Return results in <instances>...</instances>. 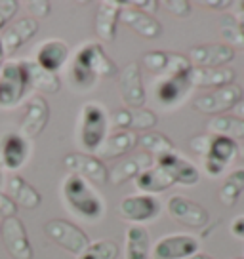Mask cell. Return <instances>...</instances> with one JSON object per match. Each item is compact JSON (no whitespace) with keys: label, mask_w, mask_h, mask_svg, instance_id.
Instances as JSON below:
<instances>
[{"label":"cell","mask_w":244,"mask_h":259,"mask_svg":"<svg viewBox=\"0 0 244 259\" xmlns=\"http://www.w3.org/2000/svg\"><path fill=\"white\" fill-rule=\"evenodd\" d=\"M61 196L71 210L88 221H98L105 213V204L88 181L78 176H67L61 183Z\"/></svg>","instance_id":"1"},{"label":"cell","mask_w":244,"mask_h":259,"mask_svg":"<svg viewBox=\"0 0 244 259\" xmlns=\"http://www.w3.org/2000/svg\"><path fill=\"white\" fill-rule=\"evenodd\" d=\"M107 138V113L98 103H86L80 109V128H78V139L80 145L96 153L99 145Z\"/></svg>","instance_id":"2"},{"label":"cell","mask_w":244,"mask_h":259,"mask_svg":"<svg viewBox=\"0 0 244 259\" xmlns=\"http://www.w3.org/2000/svg\"><path fill=\"white\" fill-rule=\"evenodd\" d=\"M44 233L52 242H56L57 246H61L63 250L76 257L90 246V236L78 225L65 219H50L44 225Z\"/></svg>","instance_id":"3"},{"label":"cell","mask_w":244,"mask_h":259,"mask_svg":"<svg viewBox=\"0 0 244 259\" xmlns=\"http://www.w3.org/2000/svg\"><path fill=\"white\" fill-rule=\"evenodd\" d=\"M29 90L27 76H25L19 61H8L0 69V107L14 109L21 103Z\"/></svg>","instance_id":"4"},{"label":"cell","mask_w":244,"mask_h":259,"mask_svg":"<svg viewBox=\"0 0 244 259\" xmlns=\"http://www.w3.org/2000/svg\"><path fill=\"white\" fill-rule=\"evenodd\" d=\"M240 99H242V88L238 84H229L223 88H216L206 96L196 97L193 101V109L200 114L218 116L225 111L235 109Z\"/></svg>","instance_id":"5"},{"label":"cell","mask_w":244,"mask_h":259,"mask_svg":"<svg viewBox=\"0 0 244 259\" xmlns=\"http://www.w3.org/2000/svg\"><path fill=\"white\" fill-rule=\"evenodd\" d=\"M65 168L73 176H78L88 183L94 185H105L109 183V170L103 164V160H99L94 154H84V153H69L63 158Z\"/></svg>","instance_id":"6"},{"label":"cell","mask_w":244,"mask_h":259,"mask_svg":"<svg viewBox=\"0 0 244 259\" xmlns=\"http://www.w3.org/2000/svg\"><path fill=\"white\" fill-rule=\"evenodd\" d=\"M0 236L4 248L14 259H33V246L27 235L23 221L17 218L2 219L0 223Z\"/></svg>","instance_id":"7"},{"label":"cell","mask_w":244,"mask_h":259,"mask_svg":"<svg viewBox=\"0 0 244 259\" xmlns=\"http://www.w3.org/2000/svg\"><path fill=\"white\" fill-rule=\"evenodd\" d=\"M73 61L86 67L90 73H94L98 78H111V76L118 73L114 61L107 56L103 46L98 44V42H88V44L80 46L76 50Z\"/></svg>","instance_id":"8"},{"label":"cell","mask_w":244,"mask_h":259,"mask_svg":"<svg viewBox=\"0 0 244 259\" xmlns=\"http://www.w3.org/2000/svg\"><path fill=\"white\" fill-rule=\"evenodd\" d=\"M141 61L147 71L155 74H164V76H179L193 67L187 56L176 54V52H162V50L145 52Z\"/></svg>","instance_id":"9"},{"label":"cell","mask_w":244,"mask_h":259,"mask_svg":"<svg viewBox=\"0 0 244 259\" xmlns=\"http://www.w3.org/2000/svg\"><path fill=\"white\" fill-rule=\"evenodd\" d=\"M189 61L195 67L202 69H220L223 65L231 63L235 59V48H231L225 42H210V44H198L189 50Z\"/></svg>","instance_id":"10"},{"label":"cell","mask_w":244,"mask_h":259,"mask_svg":"<svg viewBox=\"0 0 244 259\" xmlns=\"http://www.w3.org/2000/svg\"><path fill=\"white\" fill-rule=\"evenodd\" d=\"M118 213L122 219L130 223H143V221L155 219L160 213V202L153 194H134V196L122 198Z\"/></svg>","instance_id":"11"},{"label":"cell","mask_w":244,"mask_h":259,"mask_svg":"<svg viewBox=\"0 0 244 259\" xmlns=\"http://www.w3.org/2000/svg\"><path fill=\"white\" fill-rule=\"evenodd\" d=\"M118 88H120V97L126 103V107L132 109H141L147 101V94L141 80V71L139 63L132 61L128 63L118 74Z\"/></svg>","instance_id":"12"},{"label":"cell","mask_w":244,"mask_h":259,"mask_svg":"<svg viewBox=\"0 0 244 259\" xmlns=\"http://www.w3.org/2000/svg\"><path fill=\"white\" fill-rule=\"evenodd\" d=\"M166 211L170 213L172 219H176L178 223L185 227H204L208 223V211L204 210L200 204L189 200L181 194H174L166 202Z\"/></svg>","instance_id":"13"},{"label":"cell","mask_w":244,"mask_h":259,"mask_svg":"<svg viewBox=\"0 0 244 259\" xmlns=\"http://www.w3.org/2000/svg\"><path fill=\"white\" fill-rule=\"evenodd\" d=\"M48 120H50L48 101L42 96L31 97L27 107H25V114H23V120H21V126H19V134L27 141L29 139H36L44 132V128L48 126Z\"/></svg>","instance_id":"14"},{"label":"cell","mask_w":244,"mask_h":259,"mask_svg":"<svg viewBox=\"0 0 244 259\" xmlns=\"http://www.w3.org/2000/svg\"><path fill=\"white\" fill-rule=\"evenodd\" d=\"M198 251V240L191 235H170L153 246V259H187Z\"/></svg>","instance_id":"15"},{"label":"cell","mask_w":244,"mask_h":259,"mask_svg":"<svg viewBox=\"0 0 244 259\" xmlns=\"http://www.w3.org/2000/svg\"><path fill=\"white\" fill-rule=\"evenodd\" d=\"M238 145L236 141L229 138H220V136H214L212 147L208 154L204 156V170L210 178H218L223 174V170L229 166V162L236 156Z\"/></svg>","instance_id":"16"},{"label":"cell","mask_w":244,"mask_h":259,"mask_svg":"<svg viewBox=\"0 0 244 259\" xmlns=\"http://www.w3.org/2000/svg\"><path fill=\"white\" fill-rule=\"evenodd\" d=\"M156 166H160L162 170L168 171L172 178H174V181L179 183V185H185V187L196 185L198 179H200L198 168H196L193 162H189L183 156H179L176 151L158 156L156 158Z\"/></svg>","instance_id":"17"},{"label":"cell","mask_w":244,"mask_h":259,"mask_svg":"<svg viewBox=\"0 0 244 259\" xmlns=\"http://www.w3.org/2000/svg\"><path fill=\"white\" fill-rule=\"evenodd\" d=\"M120 23L126 25L134 32H138L139 36L149 38V40H155L162 34V25L158 19H155L151 14L141 12V10L132 8L126 2H124V8L120 12Z\"/></svg>","instance_id":"18"},{"label":"cell","mask_w":244,"mask_h":259,"mask_svg":"<svg viewBox=\"0 0 244 259\" xmlns=\"http://www.w3.org/2000/svg\"><path fill=\"white\" fill-rule=\"evenodd\" d=\"M38 29H40V25H38V19H34V17H23V19L16 21L14 25H10L8 29L4 31V34L0 36L4 54L14 56L23 44H27L33 38L34 34L38 32Z\"/></svg>","instance_id":"19"},{"label":"cell","mask_w":244,"mask_h":259,"mask_svg":"<svg viewBox=\"0 0 244 259\" xmlns=\"http://www.w3.org/2000/svg\"><path fill=\"white\" fill-rule=\"evenodd\" d=\"M111 120L118 130H124V132L143 130V134L147 130H153L158 124L156 114L153 111H149V109H143V107L141 109H132V107L116 109Z\"/></svg>","instance_id":"20"},{"label":"cell","mask_w":244,"mask_h":259,"mask_svg":"<svg viewBox=\"0 0 244 259\" xmlns=\"http://www.w3.org/2000/svg\"><path fill=\"white\" fill-rule=\"evenodd\" d=\"M124 8V2L118 0H103L96 12L94 31L101 40L111 42L116 36V23L120 21V12Z\"/></svg>","instance_id":"21"},{"label":"cell","mask_w":244,"mask_h":259,"mask_svg":"<svg viewBox=\"0 0 244 259\" xmlns=\"http://www.w3.org/2000/svg\"><path fill=\"white\" fill-rule=\"evenodd\" d=\"M185 80L189 86H196V88H208V86H216V88H223L235 82V71L227 69V67H220V69H202V67H191L189 71L183 73Z\"/></svg>","instance_id":"22"},{"label":"cell","mask_w":244,"mask_h":259,"mask_svg":"<svg viewBox=\"0 0 244 259\" xmlns=\"http://www.w3.org/2000/svg\"><path fill=\"white\" fill-rule=\"evenodd\" d=\"M69 46L59 38H50L44 44H40V48L36 50V63L40 65L44 71L57 74V71L69 61Z\"/></svg>","instance_id":"23"},{"label":"cell","mask_w":244,"mask_h":259,"mask_svg":"<svg viewBox=\"0 0 244 259\" xmlns=\"http://www.w3.org/2000/svg\"><path fill=\"white\" fill-rule=\"evenodd\" d=\"M19 63H21V69H23L25 76H27L29 88L36 90L40 94H57L59 92L61 80H59L57 74L44 71L34 59H21Z\"/></svg>","instance_id":"24"},{"label":"cell","mask_w":244,"mask_h":259,"mask_svg":"<svg viewBox=\"0 0 244 259\" xmlns=\"http://www.w3.org/2000/svg\"><path fill=\"white\" fill-rule=\"evenodd\" d=\"M153 164V156L147 153H136L130 158L118 162L113 170L109 171V183L114 187L122 185L130 179H136L143 170H147Z\"/></svg>","instance_id":"25"},{"label":"cell","mask_w":244,"mask_h":259,"mask_svg":"<svg viewBox=\"0 0 244 259\" xmlns=\"http://www.w3.org/2000/svg\"><path fill=\"white\" fill-rule=\"evenodd\" d=\"M138 147V134L136 132H116L113 136L105 138V141L99 145L98 153L99 160H114V158H120L124 154H128Z\"/></svg>","instance_id":"26"},{"label":"cell","mask_w":244,"mask_h":259,"mask_svg":"<svg viewBox=\"0 0 244 259\" xmlns=\"http://www.w3.org/2000/svg\"><path fill=\"white\" fill-rule=\"evenodd\" d=\"M4 194H6L16 206H21V208H27V210H34V208H38L42 202L40 193H38L29 181H25V179L19 178V176L8 178L6 193Z\"/></svg>","instance_id":"27"},{"label":"cell","mask_w":244,"mask_h":259,"mask_svg":"<svg viewBox=\"0 0 244 259\" xmlns=\"http://www.w3.org/2000/svg\"><path fill=\"white\" fill-rule=\"evenodd\" d=\"M29 158V141L21 134H8L2 139V164L10 171H17Z\"/></svg>","instance_id":"28"},{"label":"cell","mask_w":244,"mask_h":259,"mask_svg":"<svg viewBox=\"0 0 244 259\" xmlns=\"http://www.w3.org/2000/svg\"><path fill=\"white\" fill-rule=\"evenodd\" d=\"M189 90H191L189 82L185 80L183 74H179V76H166L160 82H156L155 94L158 103L172 107V105H178L179 101L187 96Z\"/></svg>","instance_id":"29"},{"label":"cell","mask_w":244,"mask_h":259,"mask_svg":"<svg viewBox=\"0 0 244 259\" xmlns=\"http://www.w3.org/2000/svg\"><path fill=\"white\" fill-rule=\"evenodd\" d=\"M136 189L141 193L147 194H155L162 193L166 189H170L172 185H176V181L166 170H162L160 166H153V168H147L139 174L138 178L134 179Z\"/></svg>","instance_id":"30"},{"label":"cell","mask_w":244,"mask_h":259,"mask_svg":"<svg viewBox=\"0 0 244 259\" xmlns=\"http://www.w3.org/2000/svg\"><path fill=\"white\" fill-rule=\"evenodd\" d=\"M151 248L149 231L141 225H130L126 229V259H147Z\"/></svg>","instance_id":"31"},{"label":"cell","mask_w":244,"mask_h":259,"mask_svg":"<svg viewBox=\"0 0 244 259\" xmlns=\"http://www.w3.org/2000/svg\"><path fill=\"white\" fill-rule=\"evenodd\" d=\"M206 130L212 136H220V138H229L236 141V139H244V120L236 118V116H212L206 122Z\"/></svg>","instance_id":"32"},{"label":"cell","mask_w":244,"mask_h":259,"mask_svg":"<svg viewBox=\"0 0 244 259\" xmlns=\"http://www.w3.org/2000/svg\"><path fill=\"white\" fill-rule=\"evenodd\" d=\"M244 191V168H236L229 174L225 181H223V185L220 189V194H218V198H220V202L223 206H235L238 202V198H240V194Z\"/></svg>","instance_id":"33"},{"label":"cell","mask_w":244,"mask_h":259,"mask_svg":"<svg viewBox=\"0 0 244 259\" xmlns=\"http://www.w3.org/2000/svg\"><path fill=\"white\" fill-rule=\"evenodd\" d=\"M138 147L143 149V153L155 154L156 158L162 156V154L176 151V147L170 141V138L160 134V132H145V134L138 136Z\"/></svg>","instance_id":"34"},{"label":"cell","mask_w":244,"mask_h":259,"mask_svg":"<svg viewBox=\"0 0 244 259\" xmlns=\"http://www.w3.org/2000/svg\"><path fill=\"white\" fill-rule=\"evenodd\" d=\"M120 248L114 240H98V242H90V246L82 251L76 259H118Z\"/></svg>","instance_id":"35"},{"label":"cell","mask_w":244,"mask_h":259,"mask_svg":"<svg viewBox=\"0 0 244 259\" xmlns=\"http://www.w3.org/2000/svg\"><path fill=\"white\" fill-rule=\"evenodd\" d=\"M220 31L223 40H227L225 44H229L231 48H244V36L242 31H240V25L236 21L235 16H223L220 21Z\"/></svg>","instance_id":"36"},{"label":"cell","mask_w":244,"mask_h":259,"mask_svg":"<svg viewBox=\"0 0 244 259\" xmlns=\"http://www.w3.org/2000/svg\"><path fill=\"white\" fill-rule=\"evenodd\" d=\"M162 6L172 16H178V17H189L193 14V4L189 0H164Z\"/></svg>","instance_id":"37"},{"label":"cell","mask_w":244,"mask_h":259,"mask_svg":"<svg viewBox=\"0 0 244 259\" xmlns=\"http://www.w3.org/2000/svg\"><path fill=\"white\" fill-rule=\"evenodd\" d=\"M212 141H214V136L206 132V134H198V136H195V138H191V141H189V147H191L196 154L206 156V154H208V151H210V147H212Z\"/></svg>","instance_id":"38"},{"label":"cell","mask_w":244,"mask_h":259,"mask_svg":"<svg viewBox=\"0 0 244 259\" xmlns=\"http://www.w3.org/2000/svg\"><path fill=\"white\" fill-rule=\"evenodd\" d=\"M17 4L16 0H2L0 2V31L10 23V19L16 16L17 12Z\"/></svg>","instance_id":"39"},{"label":"cell","mask_w":244,"mask_h":259,"mask_svg":"<svg viewBox=\"0 0 244 259\" xmlns=\"http://www.w3.org/2000/svg\"><path fill=\"white\" fill-rule=\"evenodd\" d=\"M27 6L31 10V14L34 17H38V19H44V17H48L52 14V4L46 2V0H31Z\"/></svg>","instance_id":"40"},{"label":"cell","mask_w":244,"mask_h":259,"mask_svg":"<svg viewBox=\"0 0 244 259\" xmlns=\"http://www.w3.org/2000/svg\"><path fill=\"white\" fill-rule=\"evenodd\" d=\"M17 206L4 193H0V219L16 218Z\"/></svg>","instance_id":"41"},{"label":"cell","mask_w":244,"mask_h":259,"mask_svg":"<svg viewBox=\"0 0 244 259\" xmlns=\"http://www.w3.org/2000/svg\"><path fill=\"white\" fill-rule=\"evenodd\" d=\"M128 4V2H126ZM128 6L136 10H141V12H145V14H151V12H156V8L160 6V2L158 0H136V2H130Z\"/></svg>","instance_id":"42"},{"label":"cell","mask_w":244,"mask_h":259,"mask_svg":"<svg viewBox=\"0 0 244 259\" xmlns=\"http://www.w3.org/2000/svg\"><path fill=\"white\" fill-rule=\"evenodd\" d=\"M229 231L236 238H244V215H238V218L233 219L231 225H229Z\"/></svg>","instance_id":"43"},{"label":"cell","mask_w":244,"mask_h":259,"mask_svg":"<svg viewBox=\"0 0 244 259\" xmlns=\"http://www.w3.org/2000/svg\"><path fill=\"white\" fill-rule=\"evenodd\" d=\"M233 2H229V0H206L204 2V6H208V8H218V10H225L229 8Z\"/></svg>","instance_id":"44"},{"label":"cell","mask_w":244,"mask_h":259,"mask_svg":"<svg viewBox=\"0 0 244 259\" xmlns=\"http://www.w3.org/2000/svg\"><path fill=\"white\" fill-rule=\"evenodd\" d=\"M233 111H235L236 118H242V120H244V99H240V101H238V105H236Z\"/></svg>","instance_id":"45"},{"label":"cell","mask_w":244,"mask_h":259,"mask_svg":"<svg viewBox=\"0 0 244 259\" xmlns=\"http://www.w3.org/2000/svg\"><path fill=\"white\" fill-rule=\"evenodd\" d=\"M236 21H238V25H240V31H242V36H244V14H240V12H238Z\"/></svg>","instance_id":"46"},{"label":"cell","mask_w":244,"mask_h":259,"mask_svg":"<svg viewBox=\"0 0 244 259\" xmlns=\"http://www.w3.org/2000/svg\"><path fill=\"white\" fill-rule=\"evenodd\" d=\"M187 259H214V257L206 255V253H198V251H196L195 255H191V257H187Z\"/></svg>","instance_id":"47"},{"label":"cell","mask_w":244,"mask_h":259,"mask_svg":"<svg viewBox=\"0 0 244 259\" xmlns=\"http://www.w3.org/2000/svg\"><path fill=\"white\" fill-rule=\"evenodd\" d=\"M4 59H6V54H4V48H2V42H0V69L4 67Z\"/></svg>","instance_id":"48"},{"label":"cell","mask_w":244,"mask_h":259,"mask_svg":"<svg viewBox=\"0 0 244 259\" xmlns=\"http://www.w3.org/2000/svg\"><path fill=\"white\" fill-rule=\"evenodd\" d=\"M240 158H242V160H244V143H242V145H240Z\"/></svg>","instance_id":"49"},{"label":"cell","mask_w":244,"mask_h":259,"mask_svg":"<svg viewBox=\"0 0 244 259\" xmlns=\"http://www.w3.org/2000/svg\"><path fill=\"white\" fill-rule=\"evenodd\" d=\"M238 6H240V14H244V2H240Z\"/></svg>","instance_id":"50"},{"label":"cell","mask_w":244,"mask_h":259,"mask_svg":"<svg viewBox=\"0 0 244 259\" xmlns=\"http://www.w3.org/2000/svg\"><path fill=\"white\" fill-rule=\"evenodd\" d=\"M233 259H244V257H233Z\"/></svg>","instance_id":"51"}]
</instances>
